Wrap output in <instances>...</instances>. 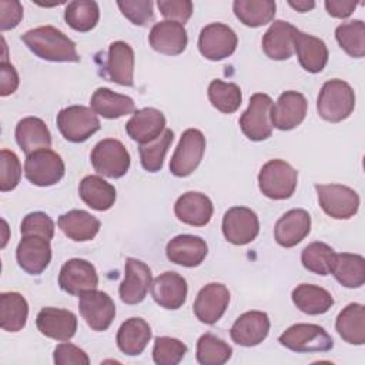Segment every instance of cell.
I'll use <instances>...</instances> for the list:
<instances>
[{"mask_svg":"<svg viewBox=\"0 0 365 365\" xmlns=\"http://www.w3.org/2000/svg\"><path fill=\"white\" fill-rule=\"evenodd\" d=\"M205 151V137L197 128L182 133L180 143L170 160V171L175 177L190 175L201 163Z\"/></svg>","mask_w":365,"mask_h":365,"instance_id":"cell-10","label":"cell"},{"mask_svg":"<svg viewBox=\"0 0 365 365\" xmlns=\"http://www.w3.org/2000/svg\"><path fill=\"white\" fill-rule=\"evenodd\" d=\"M37 329L47 338L70 341L77 331V317L68 309L46 307L36 317Z\"/></svg>","mask_w":365,"mask_h":365,"instance_id":"cell-19","label":"cell"},{"mask_svg":"<svg viewBox=\"0 0 365 365\" xmlns=\"http://www.w3.org/2000/svg\"><path fill=\"white\" fill-rule=\"evenodd\" d=\"M187 281L174 271L160 274L151 282V295L154 301L165 309H178L187 299Z\"/></svg>","mask_w":365,"mask_h":365,"instance_id":"cell-21","label":"cell"},{"mask_svg":"<svg viewBox=\"0 0 365 365\" xmlns=\"http://www.w3.org/2000/svg\"><path fill=\"white\" fill-rule=\"evenodd\" d=\"M104 68L111 81L131 87L134 84V51L131 46L125 41L111 43Z\"/></svg>","mask_w":365,"mask_h":365,"instance_id":"cell-28","label":"cell"},{"mask_svg":"<svg viewBox=\"0 0 365 365\" xmlns=\"http://www.w3.org/2000/svg\"><path fill=\"white\" fill-rule=\"evenodd\" d=\"M335 38L348 56L355 58L365 56V24L362 20L339 24L335 30Z\"/></svg>","mask_w":365,"mask_h":365,"instance_id":"cell-41","label":"cell"},{"mask_svg":"<svg viewBox=\"0 0 365 365\" xmlns=\"http://www.w3.org/2000/svg\"><path fill=\"white\" fill-rule=\"evenodd\" d=\"M100 19L98 4L93 0H76L66 6L64 20L76 31L86 33L96 27Z\"/></svg>","mask_w":365,"mask_h":365,"instance_id":"cell-40","label":"cell"},{"mask_svg":"<svg viewBox=\"0 0 365 365\" xmlns=\"http://www.w3.org/2000/svg\"><path fill=\"white\" fill-rule=\"evenodd\" d=\"M16 259L19 267L27 274H41L51 261L50 241L37 235H24L17 245Z\"/></svg>","mask_w":365,"mask_h":365,"instance_id":"cell-17","label":"cell"},{"mask_svg":"<svg viewBox=\"0 0 365 365\" xmlns=\"http://www.w3.org/2000/svg\"><path fill=\"white\" fill-rule=\"evenodd\" d=\"M78 195L96 211H107L115 202V188L98 175H87L78 184Z\"/></svg>","mask_w":365,"mask_h":365,"instance_id":"cell-33","label":"cell"},{"mask_svg":"<svg viewBox=\"0 0 365 365\" xmlns=\"http://www.w3.org/2000/svg\"><path fill=\"white\" fill-rule=\"evenodd\" d=\"M294 53H297L299 64L308 73L322 71L329 57L327 44L321 38L299 30L294 38Z\"/></svg>","mask_w":365,"mask_h":365,"instance_id":"cell-29","label":"cell"},{"mask_svg":"<svg viewBox=\"0 0 365 365\" xmlns=\"http://www.w3.org/2000/svg\"><path fill=\"white\" fill-rule=\"evenodd\" d=\"M318 202L324 212L335 220H348L358 212L356 191L342 184H315Z\"/></svg>","mask_w":365,"mask_h":365,"instance_id":"cell-7","label":"cell"},{"mask_svg":"<svg viewBox=\"0 0 365 365\" xmlns=\"http://www.w3.org/2000/svg\"><path fill=\"white\" fill-rule=\"evenodd\" d=\"M165 130L164 114L154 107H144L134 111L133 117L125 124L128 137L140 144H147L155 140Z\"/></svg>","mask_w":365,"mask_h":365,"instance_id":"cell-25","label":"cell"},{"mask_svg":"<svg viewBox=\"0 0 365 365\" xmlns=\"http://www.w3.org/2000/svg\"><path fill=\"white\" fill-rule=\"evenodd\" d=\"M91 110L104 118H118L135 111V104L131 97L114 93L110 88H97L90 100Z\"/></svg>","mask_w":365,"mask_h":365,"instance_id":"cell-32","label":"cell"},{"mask_svg":"<svg viewBox=\"0 0 365 365\" xmlns=\"http://www.w3.org/2000/svg\"><path fill=\"white\" fill-rule=\"evenodd\" d=\"M23 19V6L17 0H0V30L14 29Z\"/></svg>","mask_w":365,"mask_h":365,"instance_id":"cell-52","label":"cell"},{"mask_svg":"<svg viewBox=\"0 0 365 365\" xmlns=\"http://www.w3.org/2000/svg\"><path fill=\"white\" fill-rule=\"evenodd\" d=\"M259 221L257 214L247 207H232L222 218V234L234 245H245L257 238Z\"/></svg>","mask_w":365,"mask_h":365,"instance_id":"cell-12","label":"cell"},{"mask_svg":"<svg viewBox=\"0 0 365 365\" xmlns=\"http://www.w3.org/2000/svg\"><path fill=\"white\" fill-rule=\"evenodd\" d=\"M311 231V215L302 208L287 211L275 224V241L285 248L299 244Z\"/></svg>","mask_w":365,"mask_h":365,"instance_id":"cell-24","label":"cell"},{"mask_svg":"<svg viewBox=\"0 0 365 365\" xmlns=\"http://www.w3.org/2000/svg\"><path fill=\"white\" fill-rule=\"evenodd\" d=\"M238 44L235 31L222 23H211L205 26L198 37L200 53L211 60L220 61L230 57Z\"/></svg>","mask_w":365,"mask_h":365,"instance_id":"cell-11","label":"cell"},{"mask_svg":"<svg viewBox=\"0 0 365 365\" xmlns=\"http://www.w3.org/2000/svg\"><path fill=\"white\" fill-rule=\"evenodd\" d=\"M57 224L64 235L73 241H90L100 230V221L83 210H71L60 215Z\"/></svg>","mask_w":365,"mask_h":365,"instance_id":"cell-36","label":"cell"},{"mask_svg":"<svg viewBox=\"0 0 365 365\" xmlns=\"http://www.w3.org/2000/svg\"><path fill=\"white\" fill-rule=\"evenodd\" d=\"M288 4H289L292 9H295L297 11H299V13L309 11V10H312V9L315 7V3H314V1H308V0H297V1L289 0Z\"/></svg>","mask_w":365,"mask_h":365,"instance_id":"cell-55","label":"cell"},{"mask_svg":"<svg viewBox=\"0 0 365 365\" xmlns=\"http://www.w3.org/2000/svg\"><path fill=\"white\" fill-rule=\"evenodd\" d=\"M354 108L355 93L346 81L334 78L324 83L317 98V111L322 120L339 123L348 118Z\"/></svg>","mask_w":365,"mask_h":365,"instance_id":"cell-2","label":"cell"},{"mask_svg":"<svg viewBox=\"0 0 365 365\" xmlns=\"http://www.w3.org/2000/svg\"><path fill=\"white\" fill-rule=\"evenodd\" d=\"M16 141L26 155L51 147V134L41 118L26 117L16 125Z\"/></svg>","mask_w":365,"mask_h":365,"instance_id":"cell-30","label":"cell"},{"mask_svg":"<svg viewBox=\"0 0 365 365\" xmlns=\"http://www.w3.org/2000/svg\"><path fill=\"white\" fill-rule=\"evenodd\" d=\"M174 133L170 128H165L155 140L147 143V144H140V158H141V165L145 171L148 173H157L163 168L164 164V157L173 143Z\"/></svg>","mask_w":365,"mask_h":365,"instance_id":"cell-42","label":"cell"},{"mask_svg":"<svg viewBox=\"0 0 365 365\" xmlns=\"http://www.w3.org/2000/svg\"><path fill=\"white\" fill-rule=\"evenodd\" d=\"M123 16H125L135 26H145L154 20L151 0H125L117 1Z\"/></svg>","mask_w":365,"mask_h":365,"instance_id":"cell-49","label":"cell"},{"mask_svg":"<svg viewBox=\"0 0 365 365\" xmlns=\"http://www.w3.org/2000/svg\"><path fill=\"white\" fill-rule=\"evenodd\" d=\"M232 355V348L212 334H204L197 342V361L201 365H222Z\"/></svg>","mask_w":365,"mask_h":365,"instance_id":"cell-44","label":"cell"},{"mask_svg":"<svg viewBox=\"0 0 365 365\" xmlns=\"http://www.w3.org/2000/svg\"><path fill=\"white\" fill-rule=\"evenodd\" d=\"M208 98L218 111L224 114H231L240 108L242 94L235 83L212 80L208 86Z\"/></svg>","mask_w":365,"mask_h":365,"instance_id":"cell-43","label":"cell"},{"mask_svg":"<svg viewBox=\"0 0 365 365\" xmlns=\"http://www.w3.org/2000/svg\"><path fill=\"white\" fill-rule=\"evenodd\" d=\"M148 41L153 50L165 56H177L185 50L188 37L182 24L164 20L151 27Z\"/></svg>","mask_w":365,"mask_h":365,"instance_id":"cell-23","label":"cell"},{"mask_svg":"<svg viewBox=\"0 0 365 365\" xmlns=\"http://www.w3.org/2000/svg\"><path fill=\"white\" fill-rule=\"evenodd\" d=\"M21 41L37 57L54 63H77L76 43L53 26H40L21 34Z\"/></svg>","mask_w":365,"mask_h":365,"instance_id":"cell-1","label":"cell"},{"mask_svg":"<svg viewBox=\"0 0 365 365\" xmlns=\"http://www.w3.org/2000/svg\"><path fill=\"white\" fill-rule=\"evenodd\" d=\"M331 274L346 288H359L365 282V259L359 254H335Z\"/></svg>","mask_w":365,"mask_h":365,"instance_id":"cell-37","label":"cell"},{"mask_svg":"<svg viewBox=\"0 0 365 365\" xmlns=\"http://www.w3.org/2000/svg\"><path fill=\"white\" fill-rule=\"evenodd\" d=\"M29 315V304L19 292L0 294V325L7 332H19L24 328Z\"/></svg>","mask_w":365,"mask_h":365,"instance_id":"cell-38","label":"cell"},{"mask_svg":"<svg viewBox=\"0 0 365 365\" xmlns=\"http://www.w3.org/2000/svg\"><path fill=\"white\" fill-rule=\"evenodd\" d=\"M335 254L336 252L328 244L315 241L302 250L301 262L305 269L314 274L328 275L331 274Z\"/></svg>","mask_w":365,"mask_h":365,"instance_id":"cell-45","label":"cell"},{"mask_svg":"<svg viewBox=\"0 0 365 365\" xmlns=\"http://www.w3.org/2000/svg\"><path fill=\"white\" fill-rule=\"evenodd\" d=\"M90 160L98 174L108 178H120L128 171L131 158L121 141L104 138L94 145Z\"/></svg>","mask_w":365,"mask_h":365,"instance_id":"cell-8","label":"cell"},{"mask_svg":"<svg viewBox=\"0 0 365 365\" xmlns=\"http://www.w3.org/2000/svg\"><path fill=\"white\" fill-rule=\"evenodd\" d=\"M335 328L339 336L352 345L365 344V308L362 304H348L336 317Z\"/></svg>","mask_w":365,"mask_h":365,"instance_id":"cell-34","label":"cell"},{"mask_svg":"<svg viewBox=\"0 0 365 365\" xmlns=\"http://www.w3.org/2000/svg\"><path fill=\"white\" fill-rule=\"evenodd\" d=\"M61 135L71 143H83L100 130V120L91 107L70 106L57 114Z\"/></svg>","mask_w":365,"mask_h":365,"instance_id":"cell-5","label":"cell"},{"mask_svg":"<svg viewBox=\"0 0 365 365\" xmlns=\"http://www.w3.org/2000/svg\"><path fill=\"white\" fill-rule=\"evenodd\" d=\"M124 269V279L118 288L120 298L128 305L140 304L151 287V269L147 264L135 258H127Z\"/></svg>","mask_w":365,"mask_h":365,"instance_id":"cell-18","label":"cell"},{"mask_svg":"<svg viewBox=\"0 0 365 365\" xmlns=\"http://www.w3.org/2000/svg\"><path fill=\"white\" fill-rule=\"evenodd\" d=\"M20 232L23 237L37 235L50 241L54 237V222L47 214L41 211L30 212L23 218L20 225Z\"/></svg>","mask_w":365,"mask_h":365,"instance_id":"cell-48","label":"cell"},{"mask_svg":"<svg viewBox=\"0 0 365 365\" xmlns=\"http://www.w3.org/2000/svg\"><path fill=\"white\" fill-rule=\"evenodd\" d=\"M298 182L297 170L284 160H269L262 165L258 174L261 192L271 200L289 198Z\"/></svg>","mask_w":365,"mask_h":365,"instance_id":"cell-3","label":"cell"},{"mask_svg":"<svg viewBox=\"0 0 365 365\" xmlns=\"http://www.w3.org/2000/svg\"><path fill=\"white\" fill-rule=\"evenodd\" d=\"M230 304V291L224 284L210 282L202 287L194 301V314L202 322L212 325L225 312Z\"/></svg>","mask_w":365,"mask_h":365,"instance_id":"cell-15","label":"cell"},{"mask_svg":"<svg viewBox=\"0 0 365 365\" xmlns=\"http://www.w3.org/2000/svg\"><path fill=\"white\" fill-rule=\"evenodd\" d=\"M174 212L175 217L184 224L192 227H204L210 222L214 207L205 194L188 191L178 197L174 204Z\"/></svg>","mask_w":365,"mask_h":365,"instance_id":"cell-26","label":"cell"},{"mask_svg":"<svg viewBox=\"0 0 365 365\" xmlns=\"http://www.w3.org/2000/svg\"><path fill=\"white\" fill-rule=\"evenodd\" d=\"M157 6L167 20L177 21L182 26L192 14V1L190 0H158Z\"/></svg>","mask_w":365,"mask_h":365,"instance_id":"cell-50","label":"cell"},{"mask_svg":"<svg viewBox=\"0 0 365 365\" xmlns=\"http://www.w3.org/2000/svg\"><path fill=\"white\" fill-rule=\"evenodd\" d=\"M269 318L262 311H248L241 314L230 329L231 339L241 346H255L261 344L269 332Z\"/></svg>","mask_w":365,"mask_h":365,"instance_id":"cell-20","label":"cell"},{"mask_svg":"<svg viewBox=\"0 0 365 365\" xmlns=\"http://www.w3.org/2000/svg\"><path fill=\"white\" fill-rule=\"evenodd\" d=\"M279 344L294 352H327L334 346L331 335L315 324H295L278 338Z\"/></svg>","mask_w":365,"mask_h":365,"instance_id":"cell-4","label":"cell"},{"mask_svg":"<svg viewBox=\"0 0 365 365\" xmlns=\"http://www.w3.org/2000/svg\"><path fill=\"white\" fill-rule=\"evenodd\" d=\"M298 29L284 20H275L262 37V50L271 60H288L294 54Z\"/></svg>","mask_w":365,"mask_h":365,"instance_id":"cell-27","label":"cell"},{"mask_svg":"<svg viewBox=\"0 0 365 365\" xmlns=\"http://www.w3.org/2000/svg\"><path fill=\"white\" fill-rule=\"evenodd\" d=\"M151 339V328L138 317L125 319L117 332V346L128 356L140 355Z\"/></svg>","mask_w":365,"mask_h":365,"instance_id":"cell-31","label":"cell"},{"mask_svg":"<svg viewBox=\"0 0 365 365\" xmlns=\"http://www.w3.org/2000/svg\"><path fill=\"white\" fill-rule=\"evenodd\" d=\"M294 305L308 315L325 314L332 305L334 298L325 288L312 284H299L291 294Z\"/></svg>","mask_w":365,"mask_h":365,"instance_id":"cell-35","label":"cell"},{"mask_svg":"<svg viewBox=\"0 0 365 365\" xmlns=\"http://www.w3.org/2000/svg\"><path fill=\"white\" fill-rule=\"evenodd\" d=\"M78 311L93 331H106L115 317V305L111 297L103 291H88L80 295Z\"/></svg>","mask_w":365,"mask_h":365,"instance_id":"cell-13","label":"cell"},{"mask_svg":"<svg viewBox=\"0 0 365 365\" xmlns=\"http://www.w3.org/2000/svg\"><path fill=\"white\" fill-rule=\"evenodd\" d=\"M307 108L308 103L304 94L294 90L284 91L271 108L272 127L281 131L298 127L307 115Z\"/></svg>","mask_w":365,"mask_h":365,"instance_id":"cell-16","label":"cell"},{"mask_svg":"<svg viewBox=\"0 0 365 365\" xmlns=\"http://www.w3.org/2000/svg\"><path fill=\"white\" fill-rule=\"evenodd\" d=\"M21 178V164L19 157L3 148L0 151V191L7 192L17 187Z\"/></svg>","mask_w":365,"mask_h":365,"instance_id":"cell-47","label":"cell"},{"mask_svg":"<svg viewBox=\"0 0 365 365\" xmlns=\"http://www.w3.org/2000/svg\"><path fill=\"white\" fill-rule=\"evenodd\" d=\"M53 359L56 365H88L90 359L87 354L80 349L78 346L70 344V342H63L54 348Z\"/></svg>","mask_w":365,"mask_h":365,"instance_id":"cell-51","label":"cell"},{"mask_svg":"<svg viewBox=\"0 0 365 365\" xmlns=\"http://www.w3.org/2000/svg\"><path fill=\"white\" fill-rule=\"evenodd\" d=\"M234 14L248 27H259L269 23L275 16V1L272 0H235Z\"/></svg>","mask_w":365,"mask_h":365,"instance_id":"cell-39","label":"cell"},{"mask_svg":"<svg viewBox=\"0 0 365 365\" xmlns=\"http://www.w3.org/2000/svg\"><path fill=\"white\" fill-rule=\"evenodd\" d=\"M272 100L268 94L255 93L250 98L247 110L240 117V127L251 141H262L271 137Z\"/></svg>","mask_w":365,"mask_h":365,"instance_id":"cell-6","label":"cell"},{"mask_svg":"<svg viewBox=\"0 0 365 365\" xmlns=\"http://www.w3.org/2000/svg\"><path fill=\"white\" fill-rule=\"evenodd\" d=\"M66 173L61 157L50 148L34 151L26 157L24 175L38 187H50L57 184Z\"/></svg>","mask_w":365,"mask_h":365,"instance_id":"cell-9","label":"cell"},{"mask_svg":"<svg viewBox=\"0 0 365 365\" xmlns=\"http://www.w3.org/2000/svg\"><path fill=\"white\" fill-rule=\"evenodd\" d=\"M324 4L329 16L336 19H346L352 14L358 3L354 0H327Z\"/></svg>","mask_w":365,"mask_h":365,"instance_id":"cell-54","label":"cell"},{"mask_svg":"<svg viewBox=\"0 0 365 365\" xmlns=\"http://www.w3.org/2000/svg\"><path fill=\"white\" fill-rule=\"evenodd\" d=\"M208 252L207 242L198 237L191 234H181L171 238L165 247L167 258L187 268H192L200 265Z\"/></svg>","mask_w":365,"mask_h":365,"instance_id":"cell-22","label":"cell"},{"mask_svg":"<svg viewBox=\"0 0 365 365\" xmlns=\"http://www.w3.org/2000/svg\"><path fill=\"white\" fill-rule=\"evenodd\" d=\"M0 76H1L0 96L6 97V96L13 94L19 87V74H17L16 68L7 61H1L0 63Z\"/></svg>","mask_w":365,"mask_h":365,"instance_id":"cell-53","label":"cell"},{"mask_svg":"<svg viewBox=\"0 0 365 365\" xmlns=\"http://www.w3.org/2000/svg\"><path fill=\"white\" fill-rule=\"evenodd\" d=\"M60 288L70 295H81L98 285V275L91 262L81 258L66 261L58 274Z\"/></svg>","mask_w":365,"mask_h":365,"instance_id":"cell-14","label":"cell"},{"mask_svg":"<svg viewBox=\"0 0 365 365\" xmlns=\"http://www.w3.org/2000/svg\"><path fill=\"white\" fill-rule=\"evenodd\" d=\"M187 354V345L170 336H157L153 348V359L157 365H177Z\"/></svg>","mask_w":365,"mask_h":365,"instance_id":"cell-46","label":"cell"}]
</instances>
